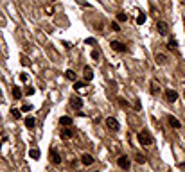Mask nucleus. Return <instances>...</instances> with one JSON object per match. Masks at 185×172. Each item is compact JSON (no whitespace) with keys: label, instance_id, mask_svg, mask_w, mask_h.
Wrapping results in <instances>:
<instances>
[{"label":"nucleus","instance_id":"7c9ffc66","mask_svg":"<svg viewBox=\"0 0 185 172\" xmlns=\"http://www.w3.org/2000/svg\"><path fill=\"white\" fill-rule=\"evenodd\" d=\"M22 65H25V66H27V65H29V59H27V57H25V56H22Z\"/></svg>","mask_w":185,"mask_h":172},{"label":"nucleus","instance_id":"5701e85b","mask_svg":"<svg viewBox=\"0 0 185 172\" xmlns=\"http://www.w3.org/2000/svg\"><path fill=\"white\" fill-rule=\"evenodd\" d=\"M110 27H112V31H113V32H119V31H121V27H119V23H117V22H112V23H110Z\"/></svg>","mask_w":185,"mask_h":172},{"label":"nucleus","instance_id":"ddd939ff","mask_svg":"<svg viewBox=\"0 0 185 172\" xmlns=\"http://www.w3.org/2000/svg\"><path fill=\"white\" fill-rule=\"evenodd\" d=\"M166 57H167V56H166V54H160V52L155 56V59H157V63H158V65H166V61H167Z\"/></svg>","mask_w":185,"mask_h":172},{"label":"nucleus","instance_id":"423d86ee","mask_svg":"<svg viewBox=\"0 0 185 172\" xmlns=\"http://www.w3.org/2000/svg\"><path fill=\"white\" fill-rule=\"evenodd\" d=\"M167 122H169V126H171L173 129H180V127H182V122H180L178 118H175L173 115H169V117H167Z\"/></svg>","mask_w":185,"mask_h":172},{"label":"nucleus","instance_id":"6e6552de","mask_svg":"<svg viewBox=\"0 0 185 172\" xmlns=\"http://www.w3.org/2000/svg\"><path fill=\"white\" fill-rule=\"evenodd\" d=\"M130 165H131V162H130V158H128V156H121V158H119V167H121V169L128 171V169H130Z\"/></svg>","mask_w":185,"mask_h":172},{"label":"nucleus","instance_id":"f8f14e48","mask_svg":"<svg viewBox=\"0 0 185 172\" xmlns=\"http://www.w3.org/2000/svg\"><path fill=\"white\" fill-rule=\"evenodd\" d=\"M34 126H36V118H34V117H27V118H25V127H27V129H32Z\"/></svg>","mask_w":185,"mask_h":172},{"label":"nucleus","instance_id":"f704fd0d","mask_svg":"<svg viewBox=\"0 0 185 172\" xmlns=\"http://www.w3.org/2000/svg\"><path fill=\"white\" fill-rule=\"evenodd\" d=\"M184 95H185V92H184Z\"/></svg>","mask_w":185,"mask_h":172},{"label":"nucleus","instance_id":"4468645a","mask_svg":"<svg viewBox=\"0 0 185 172\" xmlns=\"http://www.w3.org/2000/svg\"><path fill=\"white\" fill-rule=\"evenodd\" d=\"M72 108H76V109H81V108H83V101H81L79 97L72 99Z\"/></svg>","mask_w":185,"mask_h":172},{"label":"nucleus","instance_id":"aec40b11","mask_svg":"<svg viewBox=\"0 0 185 172\" xmlns=\"http://www.w3.org/2000/svg\"><path fill=\"white\" fill-rule=\"evenodd\" d=\"M126 20H128V14H126L124 11L117 13V22H126Z\"/></svg>","mask_w":185,"mask_h":172},{"label":"nucleus","instance_id":"2f4dec72","mask_svg":"<svg viewBox=\"0 0 185 172\" xmlns=\"http://www.w3.org/2000/svg\"><path fill=\"white\" fill-rule=\"evenodd\" d=\"M25 93H27V95H32V93H34V88H27Z\"/></svg>","mask_w":185,"mask_h":172},{"label":"nucleus","instance_id":"2eb2a0df","mask_svg":"<svg viewBox=\"0 0 185 172\" xmlns=\"http://www.w3.org/2000/svg\"><path fill=\"white\" fill-rule=\"evenodd\" d=\"M13 97H14L16 101L22 99V90H20V86H14V88H13Z\"/></svg>","mask_w":185,"mask_h":172},{"label":"nucleus","instance_id":"c756f323","mask_svg":"<svg viewBox=\"0 0 185 172\" xmlns=\"http://www.w3.org/2000/svg\"><path fill=\"white\" fill-rule=\"evenodd\" d=\"M92 57L97 61V59H99V52H97V50H94V52H92Z\"/></svg>","mask_w":185,"mask_h":172},{"label":"nucleus","instance_id":"c85d7f7f","mask_svg":"<svg viewBox=\"0 0 185 172\" xmlns=\"http://www.w3.org/2000/svg\"><path fill=\"white\" fill-rule=\"evenodd\" d=\"M31 109H32L31 104H23V106H22V111H31Z\"/></svg>","mask_w":185,"mask_h":172},{"label":"nucleus","instance_id":"f257e3e1","mask_svg":"<svg viewBox=\"0 0 185 172\" xmlns=\"http://www.w3.org/2000/svg\"><path fill=\"white\" fill-rule=\"evenodd\" d=\"M137 138H139V144L144 145V147H148V145L153 144V136H151L148 131H140V133L137 135Z\"/></svg>","mask_w":185,"mask_h":172},{"label":"nucleus","instance_id":"a878e982","mask_svg":"<svg viewBox=\"0 0 185 172\" xmlns=\"http://www.w3.org/2000/svg\"><path fill=\"white\" fill-rule=\"evenodd\" d=\"M83 86H85V83H81V81H74V88H76V90H81Z\"/></svg>","mask_w":185,"mask_h":172},{"label":"nucleus","instance_id":"1a4fd4ad","mask_svg":"<svg viewBox=\"0 0 185 172\" xmlns=\"http://www.w3.org/2000/svg\"><path fill=\"white\" fill-rule=\"evenodd\" d=\"M72 136H74V129H70V126H67V129L61 131V138H63V140H68V138H72Z\"/></svg>","mask_w":185,"mask_h":172},{"label":"nucleus","instance_id":"a211bd4d","mask_svg":"<svg viewBox=\"0 0 185 172\" xmlns=\"http://www.w3.org/2000/svg\"><path fill=\"white\" fill-rule=\"evenodd\" d=\"M59 124H61V126H72V118H70V117H61V118H59Z\"/></svg>","mask_w":185,"mask_h":172},{"label":"nucleus","instance_id":"393cba45","mask_svg":"<svg viewBox=\"0 0 185 172\" xmlns=\"http://www.w3.org/2000/svg\"><path fill=\"white\" fill-rule=\"evenodd\" d=\"M144 22H146V14H139V16H137V23H139V25H142Z\"/></svg>","mask_w":185,"mask_h":172},{"label":"nucleus","instance_id":"0eeeda50","mask_svg":"<svg viewBox=\"0 0 185 172\" xmlns=\"http://www.w3.org/2000/svg\"><path fill=\"white\" fill-rule=\"evenodd\" d=\"M50 162H52L54 165H59V163H61V156H59V153H58L56 149H50Z\"/></svg>","mask_w":185,"mask_h":172},{"label":"nucleus","instance_id":"473e14b6","mask_svg":"<svg viewBox=\"0 0 185 172\" xmlns=\"http://www.w3.org/2000/svg\"><path fill=\"white\" fill-rule=\"evenodd\" d=\"M0 147H2V142H0Z\"/></svg>","mask_w":185,"mask_h":172},{"label":"nucleus","instance_id":"bb28decb","mask_svg":"<svg viewBox=\"0 0 185 172\" xmlns=\"http://www.w3.org/2000/svg\"><path fill=\"white\" fill-rule=\"evenodd\" d=\"M85 43H86V45H95V43H97V39H95V38H86V41H85Z\"/></svg>","mask_w":185,"mask_h":172},{"label":"nucleus","instance_id":"dca6fc26","mask_svg":"<svg viewBox=\"0 0 185 172\" xmlns=\"http://www.w3.org/2000/svg\"><path fill=\"white\" fill-rule=\"evenodd\" d=\"M135 162H137L139 165H144V163H146V156L140 154V153H137V154H135Z\"/></svg>","mask_w":185,"mask_h":172},{"label":"nucleus","instance_id":"20e7f679","mask_svg":"<svg viewBox=\"0 0 185 172\" xmlns=\"http://www.w3.org/2000/svg\"><path fill=\"white\" fill-rule=\"evenodd\" d=\"M157 29H158V32H160L162 36L169 34V25H167L166 22H158V23H157Z\"/></svg>","mask_w":185,"mask_h":172},{"label":"nucleus","instance_id":"6ab92c4d","mask_svg":"<svg viewBox=\"0 0 185 172\" xmlns=\"http://www.w3.org/2000/svg\"><path fill=\"white\" fill-rule=\"evenodd\" d=\"M29 156H31L32 160H40V151H38V149H31V151H29Z\"/></svg>","mask_w":185,"mask_h":172},{"label":"nucleus","instance_id":"4be33fe9","mask_svg":"<svg viewBox=\"0 0 185 172\" xmlns=\"http://www.w3.org/2000/svg\"><path fill=\"white\" fill-rule=\"evenodd\" d=\"M151 93H153V95H158V93H160V88H158L157 83H151Z\"/></svg>","mask_w":185,"mask_h":172},{"label":"nucleus","instance_id":"b1692460","mask_svg":"<svg viewBox=\"0 0 185 172\" xmlns=\"http://www.w3.org/2000/svg\"><path fill=\"white\" fill-rule=\"evenodd\" d=\"M11 115H13L14 118H20V117H22V111H18L16 108H13V109H11Z\"/></svg>","mask_w":185,"mask_h":172},{"label":"nucleus","instance_id":"39448f33","mask_svg":"<svg viewBox=\"0 0 185 172\" xmlns=\"http://www.w3.org/2000/svg\"><path fill=\"white\" fill-rule=\"evenodd\" d=\"M112 48H113L115 52H126V50H128V47H126L124 43H121V41H112Z\"/></svg>","mask_w":185,"mask_h":172},{"label":"nucleus","instance_id":"f03ea898","mask_svg":"<svg viewBox=\"0 0 185 172\" xmlns=\"http://www.w3.org/2000/svg\"><path fill=\"white\" fill-rule=\"evenodd\" d=\"M104 124H106V127H108L110 131H119V120H117V118L108 117V118L104 120Z\"/></svg>","mask_w":185,"mask_h":172},{"label":"nucleus","instance_id":"7ed1b4c3","mask_svg":"<svg viewBox=\"0 0 185 172\" xmlns=\"http://www.w3.org/2000/svg\"><path fill=\"white\" fill-rule=\"evenodd\" d=\"M164 93H166V99H167L169 102H176V101H178V92H176V90H173V88H167Z\"/></svg>","mask_w":185,"mask_h":172},{"label":"nucleus","instance_id":"f3484780","mask_svg":"<svg viewBox=\"0 0 185 172\" xmlns=\"http://www.w3.org/2000/svg\"><path fill=\"white\" fill-rule=\"evenodd\" d=\"M65 77H67L68 81H76V77H77V75H76V72H74V70H67V72H65Z\"/></svg>","mask_w":185,"mask_h":172},{"label":"nucleus","instance_id":"412c9836","mask_svg":"<svg viewBox=\"0 0 185 172\" xmlns=\"http://www.w3.org/2000/svg\"><path fill=\"white\" fill-rule=\"evenodd\" d=\"M167 47H169L171 50H176V47H178V41H176L175 38H171V39H169V43H167Z\"/></svg>","mask_w":185,"mask_h":172},{"label":"nucleus","instance_id":"9d476101","mask_svg":"<svg viewBox=\"0 0 185 172\" xmlns=\"http://www.w3.org/2000/svg\"><path fill=\"white\" fill-rule=\"evenodd\" d=\"M81 163H83L85 167L92 165V163H94V156H92V154H83V158H81Z\"/></svg>","mask_w":185,"mask_h":172},{"label":"nucleus","instance_id":"cd10ccee","mask_svg":"<svg viewBox=\"0 0 185 172\" xmlns=\"http://www.w3.org/2000/svg\"><path fill=\"white\" fill-rule=\"evenodd\" d=\"M117 101H119V104H121L122 108H128V102H126V99H122V97H119Z\"/></svg>","mask_w":185,"mask_h":172},{"label":"nucleus","instance_id":"72a5a7b5","mask_svg":"<svg viewBox=\"0 0 185 172\" xmlns=\"http://www.w3.org/2000/svg\"><path fill=\"white\" fill-rule=\"evenodd\" d=\"M182 2H185V0H182Z\"/></svg>","mask_w":185,"mask_h":172},{"label":"nucleus","instance_id":"9b49d317","mask_svg":"<svg viewBox=\"0 0 185 172\" xmlns=\"http://www.w3.org/2000/svg\"><path fill=\"white\" fill-rule=\"evenodd\" d=\"M83 74H85V81H92V79H94V70H92L90 66H85Z\"/></svg>","mask_w":185,"mask_h":172}]
</instances>
